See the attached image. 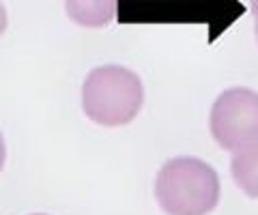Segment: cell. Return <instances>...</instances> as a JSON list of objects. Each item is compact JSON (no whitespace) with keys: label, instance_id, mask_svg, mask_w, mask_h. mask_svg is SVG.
<instances>
[{"label":"cell","instance_id":"1","mask_svg":"<svg viewBox=\"0 0 258 215\" xmlns=\"http://www.w3.org/2000/svg\"><path fill=\"white\" fill-rule=\"evenodd\" d=\"M155 196L168 215H207L220 202V177L203 159L174 157L157 172Z\"/></svg>","mask_w":258,"mask_h":215},{"label":"cell","instance_id":"5","mask_svg":"<svg viewBox=\"0 0 258 215\" xmlns=\"http://www.w3.org/2000/svg\"><path fill=\"white\" fill-rule=\"evenodd\" d=\"M230 174L245 196L258 198V142L235 151L230 159Z\"/></svg>","mask_w":258,"mask_h":215},{"label":"cell","instance_id":"7","mask_svg":"<svg viewBox=\"0 0 258 215\" xmlns=\"http://www.w3.org/2000/svg\"><path fill=\"white\" fill-rule=\"evenodd\" d=\"M5 159H7V147H5L3 133H0V170H3V166H5Z\"/></svg>","mask_w":258,"mask_h":215},{"label":"cell","instance_id":"10","mask_svg":"<svg viewBox=\"0 0 258 215\" xmlns=\"http://www.w3.org/2000/svg\"><path fill=\"white\" fill-rule=\"evenodd\" d=\"M35 215H41V213H35Z\"/></svg>","mask_w":258,"mask_h":215},{"label":"cell","instance_id":"9","mask_svg":"<svg viewBox=\"0 0 258 215\" xmlns=\"http://www.w3.org/2000/svg\"><path fill=\"white\" fill-rule=\"evenodd\" d=\"M256 37H258V18H256Z\"/></svg>","mask_w":258,"mask_h":215},{"label":"cell","instance_id":"6","mask_svg":"<svg viewBox=\"0 0 258 215\" xmlns=\"http://www.w3.org/2000/svg\"><path fill=\"white\" fill-rule=\"evenodd\" d=\"M7 30V9H5V5L0 3V35H3Z\"/></svg>","mask_w":258,"mask_h":215},{"label":"cell","instance_id":"2","mask_svg":"<svg viewBox=\"0 0 258 215\" xmlns=\"http://www.w3.org/2000/svg\"><path fill=\"white\" fill-rule=\"evenodd\" d=\"M144 103V86L138 74L120 65H103L86 76L82 108L97 125L120 127L138 116Z\"/></svg>","mask_w":258,"mask_h":215},{"label":"cell","instance_id":"8","mask_svg":"<svg viewBox=\"0 0 258 215\" xmlns=\"http://www.w3.org/2000/svg\"><path fill=\"white\" fill-rule=\"evenodd\" d=\"M249 5H252V13L258 18V0H249Z\"/></svg>","mask_w":258,"mask_h":215},{"label":"cell","instance_id":"3","mask_svg":"<svg viewBox=\"0 0 258 215\" xmlns=\"http://www.w3.org/2000/svg\"><path fill=\"white\" fill-rule=\"evenodd\" d=\"M213 140L226 151H239L258 142V93L228 89L215 99L209 116Z\"/></svg>","mask_w":258,"mask_h":215},{"label":"cell","instance_id":"4","mask_svg":"<svg viewBox=\"0 0 258 215\" xmlns=\"http://www.w3.org/2000/svg\"><path fill=\"white\" fill-rule=\"evenodd\" d=\"M69 20L84 28H101L116 18L118 0H64Z\"/></svg>","mask_w":258,"mask_h":215}]
</instances>
